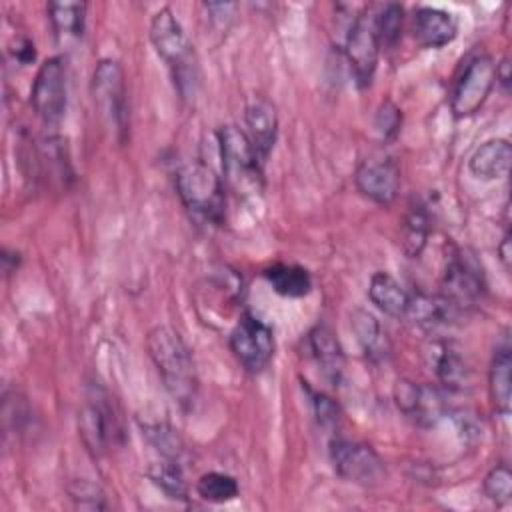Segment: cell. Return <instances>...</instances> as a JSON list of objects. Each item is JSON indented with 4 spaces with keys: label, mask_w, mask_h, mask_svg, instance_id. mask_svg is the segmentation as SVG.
I'll use <instances>...</instances> for the list:
<instances>
[{
    "label": "cell",
    "mask_w": 512,
    "mask_h": 512,
    "mask_svg": "<svg viewBox=\"0 0 512 512\" xmlns=\"http://www.w3.org/2000/svg\"><path fill=\"white\" fill-rule=\"evenodd\" d=\"M146 350L152 358L166 392L182 408H190L196 390L198 378L190 348L170 326H154L146 336Z\"/></svg>",
    "instance_id": "obj_1"
},
{
    "label": "cell",
    "mask_w": 512,
    "mask_h": 512,
    "mask_svg": "<svg viewBox=\"0 0 512 512\" xmlns=\"http://www.w3.org/2000/svg\"><path fill=\"white\" fill-rule=\"evenodd\" d=\"M150 40L166 62L180 98H194L198 88V62L194 46L170 8H160L150 20Z\"/></svg>",
    "instance_id": "obj_2"
},
{
    "label": "cell",
    "mask_w": 512,
    "mask_h": 512,
    "mask_svg": "<svg viewBox=\"0 0 512 512\" xmlns=\"http://www.w3.org/2000/svg\"><path fill=\"white\" fill-rule=\"evenodd\" d=\"M218 146L224 180L238 194H254L262 188V160L248 134L234 124L218 130Z\"/></svg>",
    "instance_id": "obj_3"
},
{
    "label": "cell",
    "mask_w": 512,
    "mask_h": 512,
    "mask_svg": "<svg viewBox=\"0 0 512 512\" xmlns=\"http://www.w3.org/2000/svg\"><path fill=\"white\" fill-rule=\"evenodd\" d=\"M176 190L184 206L210 224L224 222V182L204 162H192L178 170Z\"/></svg>",
    "instance_id": "obj_4"
},
{
    "label": "cell",
    "mask_w": 512,
    "mask_h": 512,
    "mask_svg": "<svg viewBox=\"0 0 512 512\" xmlns=\"http://www.w3.org/2000/svg\"><path fill=\"white\" fill-rule=\"evenodd\" d=\"M90 90L102 122L118 140H124L128 130V98L122 66L112 58L100 60L92 72Z\"/></svg>",
    "instance_id": "obj_5"
},
{
    "label": "cell",
    "mask_w": 512,
    "mask_h": 512,
    "mask_svg": "<svg viewBox=\"0 0 512 512\" xmlns=\"http://www.w3.org/2000/svg\"><path fill=\"white\" fill-rule=\"evenodd\" d=\"M496 82V64L490 54H474L468 58L460 74L454 80L450 94V108L456 118H466L476 114L486 102Z\"/></svg>",
    "instance_id": "obj_6"
},
{
    "label": "cell",
    "mask_w": 512,
    "mask_h": 512,
    "mask_svg": "<svg viewBox=\"0 0 512 512\" xmlns=\"http://www.w3.org/2000/svg\"><path fill=\"white\" fill-rule=\"evenodd\" d=\"M376 18H378V8L366 6L352 20L346 34L344 52L360 86H368L372 82L376 64H378V54L382 48Z\"/></svg>",
    "instance_id": "obj_7"
},
{
    "label": "cell",
    "mask_w": 512,
    "mask_h": 512,
    "mask_svg": "<svg viewBox=\"0 0 512 512\" xmlns=\"http://www.w3.org/2000/svg\"><path fill=\"white\" fill-rule=\"evenodd\" d=\"M68 102V84H66V66L60 56L44 60L32 80L30 104L36 116L46 126H56L66 112Z\"/></svg>",
    "instance_id": "obj_8"
},
{
    "label": "cell",
    "mask_w": 512,
    "mask_h": 512,
    "mask_svg": "<svg viewBox=\"0 0 512 512\" xmlns=\"http://www.w3.org/2000/svg\"><path fill=\"white\" fill-rule=\"evenodd\" d=\"M486 282L480 262L466 250H456L446 262L442 276V298L452 310L474 306L484 294Z\"/></svg>",
    "instance_id": "obj_9"
},
{
    "label": "cell",
    "mask_w": 512,
    "mask_h": 512,
    "mask_svg": "<svg viewBox=\"0 0 512 512\" xmlns=\"http://www.w3.org/2000/svg\"><path fill=\"white\" fill-rule=\"evenodd\" d=\"M230 350L246 372H262L274 354L272 328L248 312L242 314L230 332Z\"/></svg>",
    "instance_id": "obj_10"
},
{
    "label": "cell",
    "mask_w": 512,
    "mask_h": 512,
    "mask_svg": "<svg viewBox=\"0 0 512 512\" xmlns=\"http://www.w3.org/2000/svg\"><path fill=\"white\" fill-rule=\"evenodd\" d=\"M330 460L336 474L348 482L370 486L384 476L382 458L364 442L334 438L330 442Z\"/></svg>",
    "instance_id": "obj_11"
},
{
    "label": "cell",
    "mask_w": 512,
    "mask_h": 512,
    "mask_svg": "<svg viewBox=\"0 0 512 512\" xmlns=\"http://www.w3.org/2000/svg\"><path fill=\"white\" fill-rule=\"evenodd\" d=\"M78 428L84 446L94 454L102 456L110 444H114L116 436L120 434V426L116 422V414L112 404L108 402L106 392L94 390L84 408L80 410Z\"/></svg>",
    "instance_id": "obj_12"
},
{
    "label": "cell",
    "mask_w": 512,
    "mask_h": 512,
    "mask_svg": "<svg viewBox=\"0 0 512 512\" xmlns=\"http://www.w3.org/2000/svg\"><path fill=\"white\" fill-rule=\"evenodd\" d=\"M354 182L372 202L390 204L398 196L400 168L392 158H368L358 164Z\"/></svg>",
    "instance_id": "obj_13"
},
{
    "label": "cell",
    "mask_w": 512,
    "mask_h": 512,
    "mask_svg": "<svg viewBox=\"0 0 512 512\" xmlns=\"http://www.w3.org/2000/svg\"><path fill=\"white\" fill-rule=\"evenodd\" d=\"M244 120L248 126V138L254 144L260 160L264 162L274 146L278 132V112L276 106L266 96H252L246 102Z\"/></svg>",
    "instance_id": "obj_14"
},
{
    "label": "cell",
    "mask_w": 512,
    "mask_h": 512,
    "mask_svg": "<svg viewBox=\"0 0 512 512\" xmlns=\"http://www.w3.org/2000/svg\"><path fill=\"white\" fill-rule=\"evenodd\" d=\"M398 408L418 424H434L442 416V398L432 386L400 380L394 390Z\"/></svg>",
    "instance_id": "obj_15"
},
{
    "label": "cell",
    "mask_w": 512,
    "mask_h": 512,
    "mask_svg": "<svg viewBox=\"0 0 512 512\" xmlns=\"http://www.w3.org/2000/svg\"><path fill=\"white\" fill-rule=\"evenodd\" d=\"M458 34V18L436 6H418L414 10V38L424 48H442Z\"/></svg>",
    "instance_id": "obj_16"
},
{
    "label": "cell",
    "mask_w": 512,
    "mask_h": 512,
    "mask_svg": "<svg viewBox=\"0 0 512 512\" xmlns=\"http://www.w3.org/2000/svg\"><path fill=\"white\" fill-rule=\"evenodd\" d=\"M512 146L506 138H490L482 142L468 160V170L478 180H498L508 174Z\"/></svg>",
    "instance_id": "obj_17"
},
{
    "label": "cell",
    "mask_w": 512,
    "mask_h": 512,
    "mask_svg": "<svg viewBox=\"0 0 512 512\" xmlns=\"http://www.w3.org/2000/svg\"><path fill=\"white\" fill-rule=\"evenodd\" d=\"M510 370H512L510 344L502 342L500 346H496V350L492 354L490 370H488L490 400H492L494 410L498 414H502V416H508L510 404H512V378H510Z\"/></svg>",
    "instance_id": "obj_18"
},
{
    "label": "cell",
    "mask_w": 512,
    "mask_h": 512,
    "mask_svg": "<svg viewBox=\"0 0 512 512\" xmlns=\"http://www.w3.org/2000/svg\"><path fill=\"white\" fill-rule=\"evenodd\" d=\"M368 298L384 314L400 318V316H406L412 296L404 290V286L392 274L374 272L368 284Z\"/></svg>",
    "instance_id": "obj_19"
},
{
    "label": "cell",
    "mask_w": 512,
    "mask_h": 512,
    "mask_svg": "<svg viewBox=\"0 0 512 512\" xmlns=\"http://www.w3.org/2000/svg\"><path fill=\"white\" fill-rule=\"evenodd\" d=\"M308 340H310L312 354H314L316 362L320 364L322 372L332 382H336L340 378V372H342V366H344V354H342V346H340L338 338L334 336V332L328 326L318 324L308 334Z\"/></svg>",
    "instance_id": "obj_20"
},
{
    "label": "cell",
    "mask_w": 512,
    "mask_h": 512,
    "mask_svg": "<svg viewBox=\"0 0 512 512\" xmlns=\"http://www.w3.org/2000/svg\"><path fill=\"white\" fill-rule=\"evenodd\" d=\"M264 278L276 294L286 298H302L312 290L310 272L296 264H272L264 270Z\"/></svg>",
    "instance_id": "obj_21"
},
{
    "label": "cell",
    "mask_w": 512,
    "mask_h": 512,
    "mask_svg": "<svg viewBox=\"0 0 512 512\" xmlns=\"http://www.w3.org/2000/svg\"><path fill=\"white\" fill-rule=\"evenodd\" d=\"M48 18L54 30V36L60 42L78 40L84 32V18H86V4L84 2H48L46 6Z\"/></svg>",
    "instance_id": "obj_22"
},
{
    "label": "cell",
    "mask_w": 512,
    "mask_h": 512,
    "mask_svg": "<svg viewBox=\"0 0 512 512\" xmlns=\"http://www.w3.org/2000/svg\"><path fill=\"white\" fill-rule=\"evenodd\" d=\"M428 232H430V222H428V214L424 210L422 204H412L404 216V226H402V246L404 252L414 258L422 252V248L426 246L428 240Z\"/></svg>",
    "instance_id": "obj_23"
},
{
    "label": "cell",
    "mask_w": 512,
    "mask_h": 512,
    "mask_svg": "<svg viewBox=\"0 0 512 512\" xmlns=\"http://www.w3.org/2000/svg\"><path fill=\"white\" fill-rule=\"evenodd\" d=\"M148 478L156 484L168 498L184 500L188 496V484L184 480L180 462L164 458L162 462H154L148 468Z\"/></svg>",
    "instance_id": "obj_24"
},
{
    "label": "cell",
    "mask_w": 512,
    "mask_h": 512,
    "mask_svg": "<svg viewBox=\"0 0 512 512\" xmlns=\"http://www.w3.org/2000/svg\"><path fill=\"white\" fill-rule=\"evenodd\" d=\"M196 492L200 498L222 504L230 502L238 496V482L234 476L224 472H206L196 482Z\"/></svg>",
    "instance_id": "obj_25"
},
{
    "label": "cell",
    "mask_w": 512,
    "mask_h": 512,
    "mask_svg": "<svg viewBox=\"0 0 512 512\" xmlns=\"http://www.w3.org/2000/svg\"><path fill=\"white\" fill-rule=\"evenodd\" d=\"M352 328L356 334V340L360 342L362 350L366 354H378L382 348V330L376 318L364 310H356L352 314Z\"/></svg>",
    "instance_id": "obj_26"
},
{
    "label": "cell",
    "mask_w": 512,
    "mask_h": 512,
    "mask_svg": "<svg viewBox=\"0 0 512 512\" xmlns=\"http://www.w3.org/2000/svg\"><path fill=\"white\" fill-rule=\"evenodd\" d=\"M436 374L442 384L450 388H460L468 380V368L464 360L456 354V350L444 346L436 358Z\"/></svg>",
    "instance_id": "obj_27"
},
{
    "label": "cell",
    "mask_w": 512,
    "mask_h": 512,
    "mask_svg": "<svg viewBox=\"0 0 512 512\" xmlns=\"http://www.w3.org/2000/svg\"><path fill=\"white\" fill-rule=\"evenodd\" d=\"M482 490L484 494L498 506H504L510 502L512 498V472L508 468V464L500 462L496 464L482 482Z\"/></svg>",
    "instance_id": "obj_28"
},
{
    "label": "cell",
    "mask_w": 512,
    "mask_h": 512,
    "mask_svg": "<svg viewBox=\"0 0 512 512\" xmlns=\"http://www.w3.org/2000/svg\"><path fill=\"white\" fill-rule=\"evenodd\" d=\"M68 496L70 500L78 506V508H86V510H106L108 502H106V494L104 490L84 478H76L72 480L68 486Z\"/></svg>",
    "instance_id": "obj_29"
},
{
    "label": "cell",
    "mask_w": 512,
    "mask_h": 512,
    "mask_svg": "<svg viewBox=\"0 0 512 512\" xmlns=\"http://www.w3.org/2000/svg\"><path fill=\"white\" fill-rule=\"evenodd\" d=\"M144 434L154 444V448L162 454V458L180 462V456L184 454V446H182V440L178 438V434L172 428H168L164 424L144 426Z\"/></svg>",
    "instance_id": "obj_30"
},
{
    "label": "cell",
    "mask_w": 512,
    "mask_h": 512,
    "mask_svg": "<svg viewBox=\"0 0 512 512\" xmlns=\"http://www.w3.org/2000/svg\"><path fill=\"white\" fill-rule=\"evenodd\" d=\"M402 16H404V8L400 4H384L378 10V34H380V44L384 46H392L398 38H400V30H402Z\"/></svg>",
    "instance_id": "obj_31"
},
{
    "label": "cell",
    "mask_w": 512,
    "mask_h": 512,
    "mask_svg": "<svg viewBox=\"0 0 512 512\" xmlns=\"http://www.w3.org/2000/svg\"><path fill=\"white\" fill-rule=\"evenodd\" d=\"M400 124H402V114L396 108V104L390 102V100L382 102L378 112H376V118H374V128L380 134V138L382 140L394 138L400 130Z\"/></svg>",
    "instance_id": "obj_32"
},
{
    "label": "cell",
    "mask_w": 512,
    "mask_h": 512,
    "mask_svg": "<svg viewBox=\"0 0 512 512\" xmlns=\"http://www.w3.org/2000/svg\"><path fill=\"white\" fill-rule=\"evenodd\" d=\"M312 402H314V412H316V418L320 422V426L324 428H330V426H336L338 424V418H340V410L336 406V402L326 396V394H314L312 396Z\"/></svg>",
    "instance_id": "obj_33"
},
{
    "label": "cell",
    "mask_w": 512,
    "mask_h": 512,
    "mask_svg": "<svg viewBox=\"0 0 512 512\" xmlns=\"http://www.w3.org/2000/svg\"><path fill=\"white\" fill-rule=\"evenodd\" d=\"M496 82L502 86L504 92L510 90V82H512V64L510 58L504 56L498 64H496Z\"/></svg>",
    "instance_id": "obj_34"
},
{
    "label": "cell",
    "mask_w": 512,
    "mask_h": 512,
    "mask_svg": "<svg viewBox=\"0 0 512 512\" xmlns=\"http://www.w3.org/2000/svg\"><path fill=\"white\" fill-rule=\"evenodd\" d=\"M498 256H500V262L504 264L506 270H510V262H512V250H510V232L506 230L500 244H498Z\"/></svg>",
    "instance_id": "obj_35"
}]
</instances>
